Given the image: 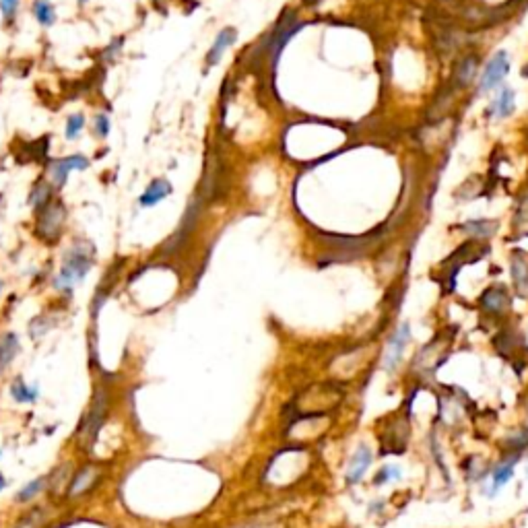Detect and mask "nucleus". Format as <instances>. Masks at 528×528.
Segmentation results:
<instances>
[{
    "mask_svg": "<svg viewBox=\"0 0 528 528\" xmlns=\"http://www.w3.org/2000/svg\"><path fill=\"white\" fill-rule=\"evenodd\" d=\"M95 263V248L87 240H77L71 244V248L64 252L62 264L56 277V289L71 291L75 283L83 281Z\"/></svg>",
    "mask_w": 528,
    "mask_h": 528,
    "instance_id": "nucleus-1",
    "label": "nucleus"
},
{
    "mask_svg": "<svg viewBox=\"0 0 528 528\" xmlns=\"http://www.w3.org/2000/svg\"><path fill=\"white\" fill-rule=\"evenodd\" d=\"M66 217H68V213H66L64 203L58 198H52L47 205L36 211V229H34L36 237L47 246L58 244V240L64 233Z\"/></svg>",
    "mask_w": 528,
    "mask_h": 528,
    "instance_id": "nucleus-2",
    "label": "nucleus"
},
{
    "mask_svg": "<svg viewBox=\"0 0 528 528\" xmlns=\"http://www.w3.org/2000/svg\"><path fill=\"white\" fill-rule=\"evenodd\" d=\"M108 406H110V398L105 395V390H99L95 395V400L91 402V406L87 409V413L83 415L81 419V425H79V443L81 448H91L97 436H99V430L108 417Z\"/></svg>",
    "mask_w": 528,
    "mask_h": 528,
    "instance_id": "nucleus-3",
    "label": "nucleus"
},
{
    "mask_svg": "<svg viewBox=\"0 0 528 528\" xmlns=\"http://www.w3.org/2000/svg\"><path fill=\"white\" fill-rule=\"evenodd\" d=\"M89 166H91V161L85 155H79V153L68 155V157H60V159H50L45 166V176L56 190H62L73 172H83Z\"/></svg>",
    "mask_w": 528,
    "mask_h": 528,
    "instance_id": "nucleus-4",
    "label": "nucleus"
},
{
    "mask_svg": "<svg viewBox=\"0 0 528 528\" xmlns=\"http://www.w3.org/2000/svg\"><path fill=\"white\" fill-rule=\"evenodd\" d=\"M510 73V60H508V54L506 52H497L485 66L483 75H481V81H479V91L481 93H489L493 89L497 87Z\"/></svg>",
    "mask_w": 528,
    "mask_h": 528,
    "instance_id": "nucleus-5",
    "label": "nucleus"
},
{
    "mask_svg": "<svg viewBox=\"0 0 528 528\" xmlns=\"http://www.w3.org/2000/svg\"><path fill=\"white\" fill-rule=\"evenodd\" d=\"M479 306L489 316H504V314H508L510 306H512L508 287L506 285H491V287H487L483 293H481V298H479Z\"/></svg>",
    "mask_w": 528,
    "mask_h": 528,
    "instance_id": "nucleus-6",
    "label": "nucleus"
},
{
    "mask_svg": "<svg viewBox=\"0 0 528 528\" xmlns=\"http://www.w3.org/2000/svg\"><path fill=\"white\" fill-rule=\"evenodd\" d=\"M99 477H101V469H99L97 464H85V467H81L79 471H75L66 495H68V497H79V495L87 493V491H91V489L95 487V483L99 481Z\"/></svg>",
    "mask_w": 528,
    "mask_h": 528,
    "instance_id": "nucleus-7",
    "label": "nucleus"
},
{
    "mask_svg": "<svg viewBox=\"0 0 528 528\" xmlns=\"http://www.w3.org/2000/svg\"><path fill=\"white\" fill-rule=\"evenodd\" d=\"M409 341H411V326L404 322V324H400V326H398V330L393 335V339L388 341V347H386V355H384V367H386L388 372H393L396 365H398V361H400L402 353H404V349H406Z\"/></svg>",
    "mask_w": 528,
    "mask_h": 528,
    "instance_id": "nucleus-8",
    "label": "nucleus"
},
{
    "mask_svg": "<svg viewBox=\"0 0 528 528\" xmlns=\"http://www.w3.org/2000/svg\"><path fill=\"white\" fill-rule=\"evenodd\" d=\"M372 458H374V456H372V450H369L365 443H361V446L353 452L351 460H349V467H347V483L355 485L363 479L365 471H367L369 464H372Z\"/></svg>",
    "mask_w": 528,
    "mask_h": 528,
    "instance_id": "nucleus-9",
    "label": "nucleus"
},
{
    "mask_svg": "<svg viewBox=\"0 0 528 528\" xmlns=\"http://www.w3.org/2000/svg\"><path fill=\"white\" fill-rule=\"evenodd\" d=\"M170 194H172V184H170L166 177H157V179H153V182L147 186V190L140 194L138 205H140L142 209H151V207L159 205L163 198H168Z\"/></svg>",
    "mask_w": 528,
    "mask_h": 528,
    "instance_id": "nucleus-10",
    "label": "nucleus"
},
{
    "mask_svg": "<svg viewBox=\"0 0 528 528\" xmlns=\"http://www.w3.org/2000/svg\"><path fill=\"white\" fill-rule=\"evenodd\" d=\"M510 272L516 287V293L520 298H528V258L522 252H514L510 261Z\"/></svg>",
    "mask_w": 528,
    "mask_h": 528,
    "instance_id": "nucleus-11",
    "label": "nucleus"
},
{
    "mask_svg": "<svg viewBox=\"0 0 528 528\" xmlns=\"http://www.w3.org/2000/svg\"><path fill=\"white\" fill-rule=\"evenodd\" d=\"M235 38H237V31L233 29V27H225V29H221L219 34H217V38H215V42L211 45V50L207 52V58H205V62H207V66H215V64H219V60L223 58V54L227 52V47L235 42Z\"/></svg>",
    "mask_w": 528,
    "mask_h": 528,
    "instance_id": "nucleus-12",
    "label": "nucleus"
},
{
    "mask_svg": "<svg viewBox=\"0 0 528 528\" xmlns=\"http://www.w3.org/2000/svg\"><path fill=\"white\" fill-rule=\"evenodd\" d=\"M21 351V341L15 332L0 335V374L13 363V359Z\"/></svg>",
    "mask_w": 528,
    "mask_h": 528,
    "instance_id": "nucleus-13",
    "label": "nucleus"
},
{
    "mask_svg": "<svg viewBox=\"0 0 528 528\" xmlns=\"http://www.w3.org/2000/svg\"><path fill=\"white\" fill-rule=\"evenodd\" d=\"M73 462H64V464H60L58 469H54L52 471V475L47 477V489L52 491V493H64L66 495V491H68V485L73 481Z\"/></svg>",
    "mask_w": 528,
    "mask_h": 528,
    "instance_id": "nucleus-14",
    "label": "nucleus"
},
{
    "mask_svg": "<svg viewBox=\"0 0 528 528\" xmlns=\"http://www.w3.org/2000/svg\"><path fill=\"white\" fill-rule=\"evenodd\" d=\"M54 190H56V188H54L47 179H38V182L34 184L31 192H29V207H31L34 211L42 209L44 205H47V203L54 198Z\"/></svg>",
    "mask_w": 528,
    "mask_h": 528,
    "instance_id": "nucleus-15",
    "label": "nucleus"
},
{
    "mask_svg": "<svg viewBox=\"0 0 528 528\" xmlns=\"http://www.w3.org/2000/svg\"><path fill=\"white\" fill-rule=\"evenodd\" d=\"M518 456H512L510 460H504L499 462L493 471H491V493L499 491L504 485L508 483L514 475V464H516Z\"/></svg>",
    "mask_w": 528,
    "mask_h": 528,
    "instance_id": "nucleus-16",
    "label": "nucleus"
},
{
    "mask_svg": "<svg viewBox=\"0 0 528 528\" xmlns=\"http://www.w3.org/2000/svg\"><path fill=\"white\" fill-rule=\"evenodd\" d=\"M31 13L36 17V21L42 25V27H52L56 23V8L50 0H34L31 4Z\"/></svg>",
    "mask_w": 528,
    "mask_h": 528,
    "instance_id": "nucleus-17",
    "label": "nucleus"
},
{
    "mask_svg": "<svg viewBox=\"0 0 528 528\" xmlns=\"http://www.w3.org/2000/svg\"><path fill=\"white\" fill-rule=\"evenodd\" d=\"M10 395L13 398L17 400V402H21V404H29V402H36L38 400V388L36 386H29V384H25V380L23 378H17L15 382H13V386H10Z\"/></svg>",
    "mask_w": 528,
    "mask_h": 528,
    "instance_id": "nucleus-18",
    "label": "nucleus"
},
{
    "mask_svg": "<svg viewBox=\"0 0 528 528\" xmlns=\"http://www.w3.org/2000/svg\"><path fill=\"white\" fill-rule=\"evenodd\" d=\"M493 112L497 118H510L514 112V91L510 87H504L499 91L497 99L493 101Z\"/></svg>",
    "mask_w": 528,
    "mask_h": 528,
    "instance_id": "nucleus-19",
    "label": "nucleus"
},
{
    "mask_svg": "<svg viewBox=\"0 0 528 528\" xmlns=\"http://www.w3.org/2000/svg\"><path fill=\"white\" fill-rule=\"evenodd\" d=\"M462 229H464L469 235H473V237H491V235L495 233V229H497V223L487 219L469 221V223L462 225Z\"/></svg>",
    "mask_w": 528,
    "mask_h": 528,
    "instance_id": "nucleus-20",
    "label": "nucleus"
},
{
    "mask_svg": "<svg viewBox=\"0 0 528 528\" xmlns=\"http://www.w3.org/2000/svg\"><path fill=\"white\" fill-rule=\"evenodd\" d=\"M45 485H47V479H45V477H40V479H36V481H29L25 487L19 489V493L15 495V499H17V501H23V504H29V501H34V499L44 491Z\"/></svg>",
    "mask_w": 528,
    "mask_h": 528,
    "instance_id": "nucleus-21",
    "label": "nucleus"
},
{
    "mask_svg": "<svg viewBox=\"0 0 528 528\" xmlns=\"http://www.w3.org/2000/svg\"><path fill=\"white\" fill-rule=\"evenodd\" d=\"M45 520V512L44 508H31L29 512H25L19 520L15 528H42Z\"/></svg>",
    "mask_w": 528,
    "mask_h": 528,
    "instance_id": "nucleus-22",
    "label": "nucleus"
},
{
    "mask_svg": "<svg viewBox=\"0 0 528 528\" xmlns=\"http://www.w3.org/2000/svg\"><path fill=\"white\" fill-rule=\"evenodd\" d=\"M85 114H73L66 118V124H64V138L66 140H77L81 136V132L85 129Z\"/></svg>",
    "mask_w": 528,
    "mask_h": 528,
    "instance_id": "nucleus-23",
    "label": "nucleus"
},
{
    "mask_svg": "<svg viewBox=\"0 0 528 528\" xmlns=\"http://www.w3.org/2000/svg\"><path fill=\"white\" fill-rule=\"evenodd\" d=\"M110 129H112V122H110V116L108 114H97L95 116V120H93V134L97 136V138H108V134H110Z\"/></svg>",
    "mask_w": 528,
    "mask_h": 528,
    "instance_id": "nucleus-24",
    "label": "nucleus"
},
{
    "mask_svg": "<svg viewBox=\"0 0 528 528\" xmlns=\"http://www.w3.org/2000/svg\"><path fill=\"white\" fill-rule=\"evenodd\" d=\"M17 8H19V0H0V13L6 21L15 17Z\"/></svg>",
    "mask_w": 528,
    "mask_h": 528,
    "instance_id": "nucleus-25",
    "label": "nucleus"
},
{
    "mask_svg": "<svg viewBox=\"0 0 528 528\" xmlns=\"http://www.w3.org/2000/svg\"><path fill=\"white\" fill-rule=\"evenodd\" d=\"M396 479H400V469L398 467H386V469H382V473L378 477V483H382V481H396Z\"/></svg>",
    "mask_w": 528,
    "mask_h": 528,
    "instance_id": "nucleus-26",
    "label": "nucleus"
},
{
    "mask_svg": "<svg viewBox=\"0 0 528 528\" xmlns=\"http://www.w3.org/2000/svg\"><path fill=\"white\" fill-rule=\"evenodd\" d=\"M475 58L473 60H467L464 64H462V81L464 83H469L471 79H473V75H475Z\"/></svg>",
    "mask_w": 528,
    "mask_h": 528,
    "instance_id": "nucleus-27",
    "label": "nucleus"
},
{
    "mask_svg": "<svg viewBox=\"0 0 528 528\" xmlns=\"http://www.w3.org/2000/svg\"><path fill=\"white\" fill-rule=\"evenodd\" d=\"M4 487H6V479H4V475L0 473V491H4Z\"/></svg>",
    "mask_w": 528,
    "mask_h": 528,
    "instance_id": "nucleus-28",
    "label": "nucleus"
},
{
    "mask_svg": "<svg viewBox=\"0 0 528 528\" xmlns=\"http://www.w3.org/2000/svg\"><path fill=\"white\" fill-rule=\"evenodd\" d=\"M77 2H79V6H85V4H87L89 0H77Z\"/></svg>",
    "mask_w": 528,
    "mask_h": 528,
    "instance_id": "nucleus-29",
    "label": "nucleus"
},
{
    "mask_svg": "<svg viewBox=\"0 0 528 528\" xmlns=\"http://www.w3.org/2000/svg\"><path fill=\"white\" fill-rule=\"evenodd\" d=\"M527 421H528V398H527Z\"/></svg>",
    "mask_w": 528,
    "mask_h": 528,
    "instance_id": "nucleus-30",
    "label": "nucleus"
},
{
    "mask_svg": "<svg viewBox=\"0 0 528 528\" xmlns=\"http://www.w3.org/2000/svg\"><path fill=\"white\" fill-rule=\"evenodd\" d=\"M0 289H2V283H0Z\"/></svg>",
    "mask_w": 528,
    "mask_h": 528,
    "instance_id": "nucleus-31",
    "label": "nucleus"
}]
</instances>
